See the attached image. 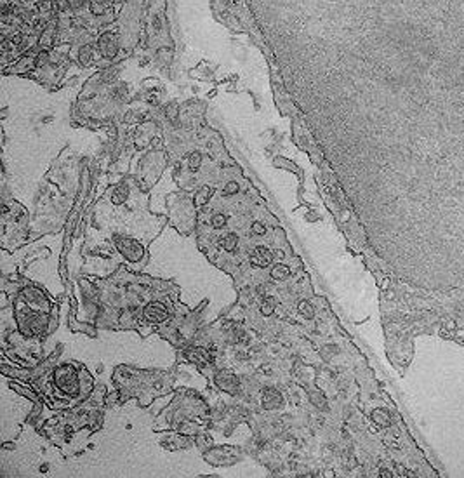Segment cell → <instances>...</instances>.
<instances>
[{"label": "cell", "mask_w": 464, "mask_h": 478, "mask_svg": "<svg viewBox=\"0 0 464 478\" xmlns=\"http://www.w3.org/2000/svg\"><path fill=\"white\" fill-rule=\"evenodd\" d=\"M273 7L299 14L280 21L308 26L310 58L299 68L310 73L287 79V87L308 83L290 92L311 129L323 125L318 141L365 113L327 155L372 113L381 112L374 127L382 125L407 98L409 108L417 98H464V0H278Z\"/></svg>", "instance_id": "1"}, {"label": "cell", "mask_w": 464, "mask_h": 478, "mask_svg": "<svg viewBox=\"0 0 464 478\" xmlns=\"http://www.w3.org/2000/svg\"><path fill=\"white\" fill-rule=\"evenodd\" d=\"M116 247L124 254L129 261H139L143 256V247L141 244L134 238H127V237H118L116 238Z\"/></svg>", "instance_id": "2"}, {"label": "cell", "mask_w": 464, "mask_h": 478, "mask_svg": "<svg viewBox=\"0 0 464 478\" xmlns=\"http://www.w3.org/2000/svg\"><path fill=\"white\" fill-rule=\"evenodd\" d=\"M167 316H169V312H167L166 304L160 301H151L143 310V318L148 324H162L167 320Z\"/></svg>", "instance_id": "3"}, {"label": "cell", "mask_w": 464, "mask_h": 478, "mask_svg": "<svg viewBox=\"0 0 464 478\" xmlns=\"http://www.w3.org/2000/svg\"><path fill=\"white\" fill-rule=\"evenodd\" d=\"M271 263H273V254L263 246L256 247L254 252L250 254V264L256 268H268Z\"/></svg>", "instance_id": "4"}, {"label": "cell", "mask_w": 464, "mask_h": 478, "mask_svg": "<svg viewBox=\"0 0 464 478\" xmlns=\"http://www.w3.org/2000/svg\"><path fill=\"white\" fill-rule=\"evenodd\" d=\"M215 382H217V386L223 388L224 391H228V393H235L236 388H238V379L236 376H233L232 372H219V374L215 376Z\"/></svg>", "instance_id": "5"}, {"label": "cell", "mask_w": 464, "mask_h": 478, "mask_svg": "<svg viewBox=\"0 0 464 478\" xmlns=\"http://www.w3.org/2000/svg\"><path fill=\"white\" fill-rule=\"evenodd\" d=\"M263 405H265L266 409L280 407V405H282V395H280L277 390H273V388H266V390L263 391Z\"/></svg>", "instance_id": "6"}, {"label": "cell", "mask_w": 464, "mask_h": 478, "mask_svg": "<svg viewBox=\"0 0 464 478\" xmlns=\"http://www.w3.org/2000/svg\"><path fill=\"white\" fill-rule=\"evenodd\" d=\"M186 358L190 362H200V363H207L211 360L209 353L203 348H190L186 351Z\"/></svg>", "instance_id": "7"}, {"label": "cell", "mask_w": 464, "mask_h": 478, "mask_svg": "<svg viewBox=\"0 0 464 478\" xmlns=\"http://www.w3.org/2000/svg\"><path fill=\"white\" fill-rule=\"evenodd\" d=\"M290 275V268L287 264H275L271 268V279L275 280H283Z\"/></svg>", "instance_id": "8"}, {"label": "cell", "mask_w": 464, "mask_h": 478, "mask_svg": "<svg viewBox=\"0 0 464 478\" xmlns=\"http://www.w3.org/2000/svg\"><path fill=\"white\" fill-rule=\"evenodd\" d=\"M236 244H238V238H236V235H233V233H230V235H226V237L219 238V247H223V249L228 250V252H232V250L235 249Z\"/></svg>", "instance_id": "9"}, {"label": "cell", "mask_w": 464, "mask_h": 478, "mask_svg": "<svg viewBox=\"0 0 464 478\" xmlns=\"http://www.w3.org/2000/svg\"><path fill=\"white\" fill-rule=\"evenodd\" d=\"M298 310H299V313H301V315L306 316L308 320L315 316V310H313V306H311L308 301H301V303H299V306H298Z\"/></svg>", "instance_id": "10"}, {"label": "cell", "mask_w": 464, "mask_h": 478, "mask_svg": "<svg viewBox=\"0 0 464 478\" xmlns=\"http://www.w3.org/2000/svg\"><path fill=\"white\" fill-rule=\"evenodd\" d=\"M261 312H263V315H266V316H269L271 313L275 312V301L271 299V297H265L263 306H261Z\"/></svg>", "instance_id": "11"}, {"label": "cell", "mask_w": 464, "mask_h": 478, "mask_svg": "<svg viewBox=\"0 0 464 478\" xmlns=\"http://www.w3.org/2000/svg\"><path fill=\"white\" fill-rule=\"evenodd\" d=\"M226 221H228V217L224 216V214H215V216L212 217V228L221 230L223 226H226Z\"/></svg>", "instance_id": "12"}, {"label": "cell", "mask_w": 464, "mask_h": 478, "mask_svg": "<svg viewBox=\"0 0 464 478\" xmlns=\"http://www.w3.org/2000/svg\"><path fill=\"white\" fill-rule=\"evenodd\" d=\"M211 193H212L211 188H203V190L199 193V197H197V204H199V205H203V204H205V202H207V200L211 198Z\"/></svg>", "instance_id": "13"}, {"label": "cell", "mask_w": 464, "mask_h": 478, "mask_svg": "<svg viewBox=\"0 0 464 478\" xmlns=\"http://www.w3.org/2000/svg\"><path fill=\"white\" fill-rule=\"evenodd\" d=\"M250 231H252L254 235H265L266 228H265V225H261V223H254L252 228H250Z\"/></svg>", "instance_id": "14"}, {"label": "cell", "mask_w": 464, "mask_h": 478, "mask_svg": "<svg viewBox=\"0 0 464 478\" xmlns=\"http://www.w3.org/2000/svg\"><path fill=\"white\" fill-rule=\"evenodd\" d=\"M199 164H200V155L197 153V155H193V157H191L190 167H191V169H197V167H199Z\"/></svg>", "instance_id": "15"}, {"label": "cell", "mask_w": 464, "mask_h": 478, "mask_svg": "<svg viewBox=\"0 0 464 478\" xmlns=\"http://www.w3.org/2000/svg\"><path fill=\"white\" fill-rule=\"evenodd\" d=\"M236 190H238V186H236L235 183H230L228 186H226V190H224V193H226V195H232V193H235Z\"/></svg>", "instance_id": "16"}]
</instances>
